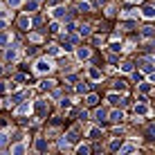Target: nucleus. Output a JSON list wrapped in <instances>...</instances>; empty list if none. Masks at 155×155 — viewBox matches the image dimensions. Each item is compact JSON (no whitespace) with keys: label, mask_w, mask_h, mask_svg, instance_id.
I'll list each match as a JSON object with an SVG mask.
<instances>
[{"label":"nucleus","mask_w":155,"mask_h":155,"mask_svg":"<svg viewBox=\"0 0 155 155\" xmlns=\"http://www.w3.org/2000/svg\"><path fill=\"white\" fill-rule=\"evenodd\" d=\"M121 119H124V113H121V110H113V113H110V121L117 124V121H121Z\"/></svg>","instance_id":"16"},{"label":"nucleus","mask_w":155,"mask_h":155,"mask_svg":"<svg viewBox=\"0 0 155 155\" xmlns=\"http://www.w3.org/2000/svg\"><path fill=\"white\" fill-rule=\"evenodd\" d=\"M135 115H148V106H146V104L135 106Z\"/></svg>","instance_id":"20"},{"label":"nucleus","mask_w":155,"mask_h":155,"mask_svg":"<svg viewBox=\"0 0 155 155\" xmlns=\"http://www.w3.org/2000/svg\"><path fill=\"white\" fill-rule=\"evenodd\" d=\"M47 52H50L52 56H56V54H61V47H58V45H50V50H47Z\"/></svg>","instance_id":"28"},{"label":"nucleus","mask_w":155,"mask_h":155,"mask_svg":"<svg viewBox=\"0 0 155 155\" xmlns=\"http://www.w3.org/2000/svg\"><path fill=\"white\" fill-rule=\"evenodd\" d=\"M77 92H79V94L88 92V83H79V85H77Z\"/></svg>","instance_id":"30"},{"label":"nucleus","mask_w":155,"mask_h":155,"mask_svg":"<svg viewBox=\"0 0 155 155\" xmlns=\"http://www.w3.org/2000/svg\"><path fill=\"white\" fill-rule=\"evenodd\" d=\"M7 5L12 9H16V7H20V5H23V0H7Z\"/></svg>","instance_id":"29"},{"label":"nucleus","mask_w":155,"mask_h":155,"mask_svg":"<svg viewBox=\"0 0 155 155\" xmlns=\"http://www.w3.org/2000/svg\"><path fill=\"white\" fill-rule=\"evenodd\" d=\"M65 12H68V9L63 7V5H58V7H54L50 14H52V18H56V20H58V18H63V16H65Z\"/></svg>","instance_id":"6"},{"label":"nucleus","mask_w":155,"mask_h":155,"mask_svg":"<svg viewBox=\"0 0 155 155\" xmlns=\"http://www.w3.org/2000/svg\"><path fill=\"white\" fill-rule=\"evenodd\" d=\"M9 43H12V36H9V34H5V31H2V34H0V47L9 45Z\"/></svg>","instance_id":"22"},{"label":"nucleus","mask_w":155,"mask_h":155,"mask_svg":"<svg viewBox=\"0 0 155 155\" xmlns=\"http://www.w3.org/2000/svg\"><path fill=\"white\" fill-rule=\"evenodd\" d=\"M97 101H99L97 94H85V106H97Z\"/></svg>","instance_id":"18"},{"label":"nucleus","mask_w":155,"mask_h":155,"mask_svg":"<svg viewBox=\"0 0 155 155\" xmlns=\"http://www.w3.org/2000/svg\"><path fill=\"white\" fill-rule=\"evenodd\" d=\"M77 155H90V146L88 144H81V146L77 148Z\"/></svg>","instance_id":"24"},{"label":"nucleus","mask_w":155,"mask_h":155,"mask_svg":"<svg viewBox=\"0 0 155 155\" xmlns=\"http://www.w3.org/2000/svg\"><path fill=\"white\" fill-rule=\"evenodd\" d=\"M110 50H113V52H121V45H119V43H110Z\"/></svg>","instance_id":"32"},{"label":"nucleus","mask_w":155,"mask_h":155,"mask_svg":"<svg viewBox=\"0 0 155 155\" xmlns=\"http://www.w3.org/2000/svg\"><path fill=\"white\" fill-rule=\"evenodd\" d=\"M79 34L81 36H90V25H81V27H79Z\"/></svg>","instance_id":"27"},{"label":"nucleus","mask_w":155,"mask_h":155,"mask_svg":"<svg viewBox=\"0 0 155 155\" xmlns=\"http://www.w3.org/2000/svg\"><path fill=\"white\" fill-rule=\"evenodd\" d=\"M133 153H135V144H126L119 148V155H133Z\"/></svg>","instance_id":"11"},{"label":"nucleus","mask_w":155,"mask_h":155,"mask_svg":"<svg viewBox=\"0 0 155 155\" xmlns=\"http://www.w3.org/2000/svg\"><path fill=\"white\" fill-rule=\"evenodd\" d=\"M153 70H155V65H153V58H151V56H148V58H144V61H142V72L153 74Z\"/></svg>","instance_id":"3"},{"label":"nucleus","mask_w":155,"mask_h":155,"mask_svg":"<svg viewBox=\"0 0 155 155\" xmlns=\"http://www.w3.org/2000/svg\"><path fill=\"white\" fill-rule=\"evenodd\" d=\"M90 54H92L90 47H77V58H79V61H88Z\"/></svg>","instance_id":"2"},{"label":"nucleus","mask_w":155,"mask_h":155,"mask_svg":"<svg viewBox=\"0 0 155 155\" xmlns=\"http://www.w3.org/2000/svg\"><path fill=\"white\" fill-rule=\"evenodd\" d=\"M56 81H52V79H47V81H41V90H52L54 88Z\"/></svg>","instance_id":"23"},{"label":"nucleus","mask_w":155,"mask_h":155,"mask_svg":"<svg viewBox=\"0 0 155 155\" xmlns=\"http://www.w3.org/2000/svg\"><path fill=\"white\" fill-rule=\"evenodd\" d=\"M108 101H110L113 106H124V104H126L124 97H121V94H117V92H110V94H108Z\"/></svg>","instance_id":"4"},{"label":"nucleus","mask_w":155,"mask_h":155,"mask_svg":"<svg viewBox=\"0 0 155 155\" xmlns=\"http://www.w3.org/2000/svg\"><path fill=\"white\" fill-rule=\"evenodd\" d=\"M25 9H27V12H36V9H38V0H27Z\"/></svg>","instance_id":"21"},{"label":"nucleus","mask_w":155,"mask_h":155,"mask_svg":"<svg viewBox=\"0 0 155 155\" xmlns=\"http://www.w3.org/2000/svg\"><path fill=\"white\" fill-rule=\"evenodd\" d=\"M115 88H117V90H121V92H124V90H126V81H117V83H115Z\"/></svg>","instance_id":"33"},{"label":"nucleus","mask_w":155,"mask_h":155,"mask_svg":"<svg viewBox=\"0 0 155 155\" xmlns=\"http://www.w3.org/2000/svg\"><path fill=\"white\" fill-rule=\"evenodd\" d=\"M121 72H124V74H130V72H135V68H133V63H130V61L121 63Z\"/></svg>","instance_id":"19"},{"label":"nucleus","mask_w":155,"mask_h":155,"mask_svg":"<svg viewBox=\"0 0 155 155\" xmlns=\"http://www.w3.org/2000/svg\"><path fill=\"white\" fill-rule=\"evenodd\" d=\"M27 153V146H25L23 142L20 144H14V148H12V155H25Z\"/></svg>","instance_id":"8"},{"label":"nucleus","mask_w":155,"mask_h":155,"mask_svg":"<svg viewBox=\"0 0 155 155\" xmlns=\"http://www.w3.org/2000/svg\"><path fill=\"white\" fill-rule=\"evenodd\" d=\"M5 56H7V61H16V58H18V47H9V50L5 52Z\"/></svg>","instance_id":"9"},{"label":"nucleus","mask_w":155,"mask_h":155,"mask_svg":"<svg viewBox=\"0 0 155 155\" xmlns=\"http://www.w3.org/2000/svg\"><path fill=\"white\" fill-rule=\"evenodd\" d=\"M88 137H92V140H99V137H101V128L92 126V128H90V130H88Z\"/></svg>","instance_id":"15"},{"label":"nucleus","mask_w":155,"mask_h":155,"mask_svg":"<svg viewBox=\"0 0 155 155\" xmlns=\"http://www.w3.org/2000/svg\"><path fill=\"white\" fill-rule=\"evenodd\" d=\"M29 38H31V41H34V43H38V41L43 38V36H41V34H29Z\"/></svg>","instance_id":"34"},{"label":"nucleus","mask_w":155,"mask_h":155,"mask_svg":"<svg viewBox=\"0 0 155 155\" xmlns=\"http://www.w3.org/2000/svg\"><path fill=\"white\" fill-rule=\"evenodd\" d=\"M47 108H50V106H47V101H45V99H41L38 104H36V113H38V115H45V113H47Z\"/></svg>","instance_id":"10"},{"label":"nucleus","mask_w":155,"mask_h":155,"mask_svg":"<svg viewBox=\"0 0 155 155\" xmlns=\"http://www.w3.org/2000/svg\"><path fill=\"white\" fill-rule=\"evenodd\" d=\"M52 68H54V65H52L50 58H38V61H36V65H34V70L38 72V74H47Z\"/></svg>","instance_id":"1"},{"label":"nucleus","mask_w":155,"mask_h":155,"mask_svg":"<svg viewBox=\"0 0 155 155\" xmlns=\"http://www.w3.org/2000/svg\"><path fill=\"white\" fill-rule=\"evenodd\" d=\"M18 25H20V29H29V27H31V18H29V14L20 16V18H18Z\"/></svg>","instance_id":"7"},{"label":"nucleus","mask_w":155,"mask_h":155,"mask_svg":"<svg viewBox=\"0 0 155 155\" xmlns=\"http://www.w3.org/2000/svg\"><path fill=\"white\" fill-rule=\"evenodd\" d=\"M0 74H2V65H0Z\"/></svg>","instance_id":"40"},{"label":"nucleus","mask_w":155,"mask_h":155,"mask_svg":"<svg viewBox=\"0 0 155 155\" xmlns=\"http://www.w3.org/2000/svg\"><path fill=\"white\" fill-rule=\"evenodd\" d=\"M29 110H31V104H29V101H27V104H23V106H18V110H16V115H27L29 113Z\"/></svg>","instance_id":"12"},{"label":"nucleus","mask_w":155,"mask_h":155,"mask_svg":"<svg viewBox=\"0 0 155 155\" xmlns=\"http://www.w3.org/2000/svg\"><path fill=\"white\" fill-rule=\"evenodd\" d=\"M45 148H47V142L43 140V137H38V140H36V151H38V153H45Z\"/></svg>","instance_id":"17"},{"label":"nucleus","mask_w":155,"mask_h":155,"mask_svg":"<svg viewBox=\"0 0 155 155\" xmlns=\"http://www.w3.org/2000/svg\"><path fill=\"white\" fill-rule=\"evenodd\" d=\"M140 92L144 94V97H146V94L151 92V83H148V81H146V83H140Z\"/></svg>","instance_id":"25"},{"label":"nucleus","mask_w":155,"mask_h":155,"mask_svg":"<svg viewBox=\"0 0 155 155\" xmlns=\"http://www.w3.org/2000/svg\"><path fill=\"white\" fill-rule=\"evenodd\" d=\"M92 9V5L88 2V0H83V2H79V12H90Z\"/></svg>","instance_id":"26"},{"label":"nucleus","mask_w":155,"mask_h":155,"mask_svg":"<svg viewBox=\"0 0 155 155\" xmlns=\"http://www.w3.org/2000/svg\"><path fill=\"white\" fill-rule=\"evenodd\" d=\"M106 117H108V110H106V108H97V110H94V119L104 121Z\"/></svg>","instance_id":"13"},{"label":"nucleus","mask_w":155,"mask_h":155,"mask_svg":"<svg viewBox=\"0 0 155 155\" xmlns=\"http://www.w3.org/2000/svg\"><path fill=\"white\" fill-rule=\"evenodd\" d=\"M88 77L92 79V81H99V79H101V70H97V68H90V70H88Z\"/></svg>","instance_id":"14"},{"label":"nucleus","mask_w":155,"mask_h":155,"mask_svg":"<svg viewBox=\"0 0 155 155\" xmlns=\"http://www.w3.org/2000/svg\"><path fill=\"white\" fill-rule=\"evenodd\" d=\"M61 108H70V99H63L61 101Z\"/></svg>","instance_id":"35"},{"label":"nucleus","mask_w":155,"mask_h":155,"mask_svg":"<svg viewBox=\"0 0 155 155\" xmlns=\"http://www.w3.org/2000/svg\"><path fill=\"white\" fill-rule=\"evenodd\" d=\"M50 29H52V31H58L61 27H58V23H52V25H50Z\"/></svg>","instance_id":"37"},{"label":"nucleus","mask_w":155,"mask_h":155,"mask_svg":"<svg viewBox=\"0 0 155 155\" xmlns=\"http://www.w3.org/2000/svg\"><path fill=\"white\" fill-rule=\"evenodd\" d=\"M142 16H144V18H148V20H151V18H155V7H153V5H144Z\"/></svg>","instance_id":"5"},{"label":"nucleus","mask_w":155,"mask_h":155,"mask_svg":"<svg viewBox=\"0 0 155 155\" xmlns=\"http://www.w3.org/2000/svg\"><path fill=\"white\" fill-rule=\"evenodd\" d=\"M7 144V135H0V146H5Z\"/></svg>","instance_id":"38"},{"label":"nucleus","mask_w":155,"mask_h":155,"mask_svg":"<svg viewBox=\"0 0 155 155\" xmlns=\"http://www.w3.org/2000/svg\"><path fill=\"white\" fill-rule=\"evenodd\" d=\"M5 27H7V18H0V31H2Z\"/></svg>","instance_id":"36"},{"label":"nucleus","mask_w":155,"mask_h":155,"mask_svg":"<svg viewBox=\"0 0 155 155\" xmlns=\"http://www.w3.org/2000/svg\"><path fill=\"white\" fill-rule=\"evenodd\" d=\"M142 34H144V38H151V36H153V29H151V27H144Z\"/></svg>","instance_id":"31"},{"label":"nucleus","mask_w":155,"mask_h":155,"mask_svg":"<svg viewBox=\"0 0 155 155\" xmlns=\"http://www.w3.org/2000/svg\"><path fill=\"white\" fill-rule=\"evenodd\" d=\"M0 155H7V153H5V151H0Z\"/></svg>","instance_id":"39"}]
</instances>
